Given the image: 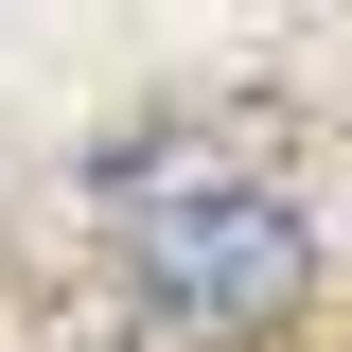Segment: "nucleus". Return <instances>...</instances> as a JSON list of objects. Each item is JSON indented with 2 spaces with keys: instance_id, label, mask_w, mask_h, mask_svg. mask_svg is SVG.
<instances>
[{
  "instance_id": "obj_1",
  "label": "nucleus",
  "mask_w": 352,
  "mask_h": 352,
  "mask_svg": "<svg viewBox=\"0 0 352 352\" xmlns=\"http://www.w3.org/2000/svg\"><path fill=\"white\" fill-rule=\"evenodd\" d=\"M124 264L141 300L176 317V335H247V317H282L317 282V229L264 194V176H212V159H124Z\"/></svg>"
}]
</instances>
